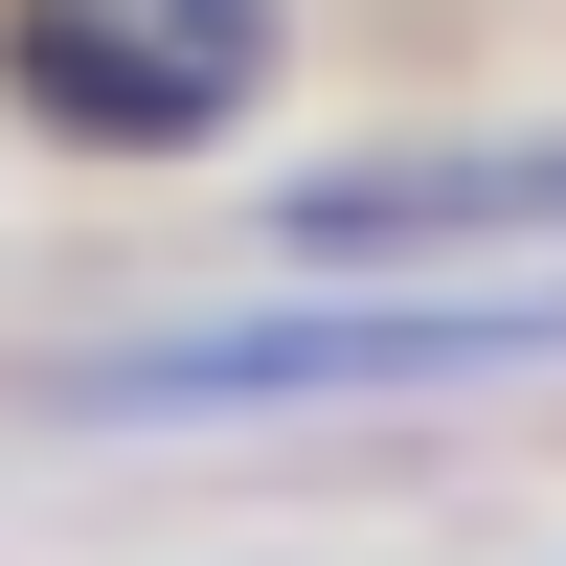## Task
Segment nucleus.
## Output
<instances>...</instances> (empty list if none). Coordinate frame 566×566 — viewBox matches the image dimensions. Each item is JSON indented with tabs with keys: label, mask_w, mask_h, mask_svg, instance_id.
<instances>
[{
	"label": "nucleus",
	"mask_w": 566,
	"mask_h": 566,
	"mask_svg": "<svg viewBox=\"0 0 566 566\" xmlns=\"http://www.w3.org/2000/svg\"><path fill=\"white\" fill-rule=\"evenodd\" d=\"M272 250L295 272H499V250H566V136H453V159L272 181Z\"/></svg>",
	"instance_id": "nucleus-2"
},
{
	"label": "nucleus",
	"mask_w": 566,
	"mask_h": 566,
	"mask_svg": "<svg viewBox=\"0 0 566 566\" xmlns=\"http://www.w3.org/2000/svg\"><path fill=\"white\" fill-rule=\"evenodd\" d=\"M295 69V0H0V114L69 159H205Z\"/></svg>",
	"instance_id": "nucleus-1"
}]
</instances>
